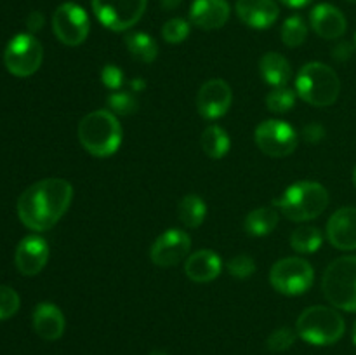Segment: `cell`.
<instances>
[{"mask_svg": "<svg viewBox=\"0 0 356 355\" xmlns=\"http://www.w3.org/2000/svg\"><path fill=\"white\" fill-rule=\"evenodd\" d=\"M282 42L287 47H299L308 37V26L301 16H291L282 24Z\"/></svg>", "mask_w": 356, "mask_h": 355, "instance_id": "27", "label": "cell"}, {"mask_svg": "<svg viewBox=\"0 0 356 355\" xmlns=\"http://www.w3.org/2000/svg\"><path fill=\"white\" fill-rule=\"evenodd\" d=\"M222 270V260L218 253L211 249L195 251L184 261V274L190 281L205 284L219 277Z\"/></svg>", "mask_w": 356, "mask_h": 355, "instance_id": "19", "label": "cell"}, {"mask_svg": "<svg viewBox=\"0 0 356 355\" xmlns=\"http://www.w3.org/2000/svg\"><path fill=\"white\" fill-rule=\"evenodd\" d=\"M327 239L336 249H356V207L346 205L330 216L327 223Z\"/></svg>", "mask_w": 356, "mask_h": 355, "instance_id": "15", "label": "cell"}, {"mask_svg": "<svg viewBox=\"0 0 356 355\" xmlns=\"http://www.w3.org/2000/svg\"><path fill=\"white\" fill-rule=\"evenodd\" d=\"M149 355H169V354H165V352H162V350H155V352H152Z\"/></svg>", "mask_w": 356, "mask_h": 355, "instance_id": "41", "label": "cell"}, {"mask_svg": "<svg viewBox=\"0 0 356 355\" xmlns=\"http://www.w3.org/2000/svg\"><path fill=\"white\" fill-rule=\"evenodd\" d=\"M233 103V90L222 79H211L198 89L197 110L207 120H216L228 113Z\"/></svg>", "mask_w": 356, "mask_h": 355, "instance_id": "13", "label": "cell"}, {"mask_svg": "<svg viewBox=\"0 0 356 355\" xmlns=\"http://www.w3.org/2000/svg\"><path fill=\"white\" fill-rule=\"evenodd\" d=\"M44 61V49L33 33H19L10 38L3 51V65L14 77H30Z\"/></svg>", "mask_w": 356, "mask_h": 355, "instance_id": "8", "label": "cell"}, {"mask_svg": "<svg viewBox=\"0 0 356 355\" xmlns=\"http://www.w3.org/2000/svg\"><path fill=\"white\" fill-rule=\"evenodd\" d=\"M66 320L59 306L54 303H38L33 310V329L42 340L56 341L63 336Z\"/></svg>", "mask_w": 356, "mask_h": 355, "instance_id": "20", "label": "cell"}, {"mask_svg": "<svg viewBox=\"0 0 356 355\" xmlns=\"http://www.w3.org/2000/svg\"><path fill=\"white\" fill-rule=\"evenodd\" d=\"M270 282L275 291L285 296L305 294L315 282V270L302 258H284L271 267Z\"/></svg>", "mask_w": 356, "mask_h": 355, "instance_id": "7", "label": "cell"}, {"mask_svg": "<svg viewBox=\"0 0 356 355\" xmlns=\"http://www.w3.org/2000/svg\"><path fill=\"white\" fill-rule=\"evenodd\" d=\"M261 77L273 87H285L292 77L291 63L278 52H266L259 61Z\"/></svg>", "mask_w": 356, "mask_h": 355, "instance_id": "21", "label": "cell"}, {"mask_svg": "<svg viewBox=\"0 0 356 355\" xmlns=\"http://www.w3.org/2000/svg\"><path fill=\"white\" fill-rule=\"evenodd\" d=\"M122 125L110 110L87 113L79 124V141L94 157H111L122 145Z\"/></svg>", "mask_w": 356, "mask_h": 355, "instance_id": "2", "label": "cell"}, {"mask_svg": "<svg viewBox=\"0 0 356 355\" xmlns=\"http://www.w3.org/2000/svg\"><path fill=\"white\" fill-rule=\"evenodd\" d=\"M351 56H353V45H351L350 42H339V44L332 49V58L339 63L346 61Z\"/></svg>", "mask_w": 356, "mask_h": 355, "instance_id": "36", "label": "cell"}, {"mask_svg": "<svg viewBox=\"0 0 356 355\" xmlns=\"http://www.w3.org/2000/svg\"><path fill=\"white\" fill-rule=\"evenodd\" d=\"M191 237L184 230L169 228L156 237L149 249V258L156 267L169 268L190 256Z\"/></svg>", "mask_w": 356, "mask_h": 355, "instance_id": "12", "label": "cell"}, {"mask_svg": "<svg viewBox=\"0 0 356 355\" xmlns=\"http://www.w3.org/2000/svg\"><path fill=\"white\" fill-rule=\"evenodd\" d=\"M106 103L111 113L124 115V117L136 113L139 106L138 97H136V94L132 90H117V93L108 96Z\"/></svg>", "mask_w": 356, "mask_h": 355, "instance_id": "29", "label": "cell"}, {"mask_svg": "<svg viewBox=\"0 0 356 355\" xmlns=\"http://www.w3.org/2000/svg\"><path fill=\"white\" fill-rule=\"evenodd\" d=\"M298 340V333L291 327H280V329H275L273 333L268 336V348L271 352H285L292 347Z\"/></svg>", "mask_w": 356, "mask_h": 355, "instance_id": "32", "label": "cell"}, {"mask_svg": "<svg viewBox=\"0 0 356 355\" xmlns=\"http://www.w3.org/2000/svg\"><path fill=\"white\" fill-rule=\"evenodd\" d=\"M125 47L134 59L141 63H153L159 56V44L145 31H132L125 37Z\"/></svg>", "mask_w": 356, "mask_h": 355, "instance_id": "24", "label": "cell"}, {"mask_svg": "<svg viewBox=\"0 0 356 355\" xmlns=\"http://www.w3.org/2000/svg\"><path fill=\"white\" fill-rule=\"evenodd\" d=\"M101 80L106 89L118 90L125 84V73L117 65H104L101 70Z\"/></svg>", "mask_w": 356, "mask_h": 355, "instance_id": "34", "label": "cell"}, {"mask_svg": "<svg viewBox=\"0 0 356 355\" xmlns=\"http://www.w3.org/2000/svg\"><path fill=\"white\" fill-rule=\"evenodd\" d=\"M202 148L211 159H222L232 148V139L221 125H209L202 132Z\"/></svg>", "mask_w": 356, "mask_h": 355, "instance_id": "25", "label": "cell"}, {"mask_svg": "<svg viewBox=\"0 0 356 355\" xmlns=\"http://www.w3.org/2000/svg\"><path fill=\"white\" fill-rule=\"evenodd\" d=\"M236 14L247 26L266 30L278 19V6L275 0H236Z\"/></svg>", "mask_w": 356, "mask_h": 355, "instance_id": "18", "label": "cell"}, {"mask_svg": "<svg viewBox=\"0 0 356 355\" xmlns=\"http://www.w3.org/2000/svg\"><path fill=\"white\" fill-rule=\"evenodd\" d=\"M26 26H28V30L31 31V33L42 30V26H44V14L38 13V10H33L31 14H28Z\"/></svg>", "mask_w": 356, "mask_h": 355, "instance_id": "37", "label": "cell"}, {"mask_svg": "<svg viewBox=\"0 0 356 355\" xmlns=\"http://www.w3.org/2000/svg\"><path fill=\"white\" fill-rule=\"evenodd\" d=\"M254 139L261 152L277 159L294 153L299 143L296 129L285 120H277V118L261 122L254 132Z\"/></svg>", "mask_w": 356, "mask_h": 355, "instance_id": "10", "label": "cell"}, {"mask_svg": "<svg viewBox=\"0 0 356 355\" xmlns=\"http://www.w3.org/2000/svg\"><path fill=\"white\" fill-rule=\"evenodd\" d=\"M341 80L332 66L312 61L302 66L296 79V94L313 106L325 108L337 101Z\"/></svg>", "mask_w": 356, "mask_h": 355, "instance_id": "4", "label": "cell"}, {"mask_svg": "<svg viewBox=\"0 0 356 355\" xmlns=\"http://www.w3.org/2000/svg\"><path fill=\"white\" fill-rule=\"evenodd\" d=\"M52 31L61 44L76 47L83 44L90 31V21L86 9L75 2H65L54 10Z\"/></svg>", "mask_w": 356, "mask_h": 355, "instance_id": "11", "label": "cell"}, {"mask_svg": "<svg viewBox=\"0 0 356 355\" xmlns=\"http://www.w3.org/2000/svg\"><path fill=\"white\" fill-rule=\"evenodd\" d=\"M73 187L63 178H45L28 187L17 198V216L31 232H47L68 211Z\"/></svg>", "mask_w": 356, "mask_h": 355, "instance_id": "1", "label": "cell"}, {"mask_svg": "<svg viewBox=\"0 0 356 355\" xmlns=\"http://www.w3.org/2000/svg\"><path fill=\"white\" fill-rule=\"evenodd\" d=\"M309 23L315 30L316 35H320L325 40H336L346 33L348 21L344 14L332 3H318L313 7L309 14Z\"/></svg>", "mask_w": 356, "mask_h": 355, "instance_id": "17", "label": "cell"}, {"mask_svg": "<svg viewBox=\"0 0 356 355\" xmlns=\"http://www.w3.org/2000/svg\"><path fill=\"white\" fill-rule=\"evenodd\" d=\"M323 233L312 225H302L296 228L291 235V247L299 254H313L322 247Z\"/></svg>", "mask_w": 356, "mask_h": 355, "instance_id": "26", "label": "cell"}, {"mask_svg": "<svg viewBox=\"0 0 356 355\" xmlns=\"http://www.w3.org/2000/svg\"><path fill=\"white\" fill-rule=\"evenodd\" d=\"M181 2H183V0H160V3H162V9H165V10H174L176 7L181 6Z\"/></svg>", "mask_w": 356, "mask_h": 355, "instance_id": "40", "label": "cell"}, {"mask_svg": "<svg viewBox=\"0 0 356 355\" xmlns=\"http://www.w3.org/2000/svg\"><path fill=\"white\" fill-rule=\"evenodd\" d=\"M346 331L343 315L330 306L315 305L306 308L296 322V333L306 343L316 347L334 345Z\"/></svg>", "mask_w": 356, "mask_h": 355, "instance_id": "5", "label": "cell"}, {"mask_svg": "<svg viewBox=\"0 0 356 355\" xmlns=\"http://www.w3.org/2000/svg\"><path fill=\"white\" fill-rule=\"evenodd\" d=\"M278 2L285 3V6L289 7H294V9H299V7H305L308 6V3H312L313 0H278Z\"/></svg>", "mask_w": 356, "mask_h": 355, "instance_id": "39", "label": "cell"}, {"mask_svg": "<svg viewBox=\"0 0 356 355\" xmlns=\"http://www.w3.org/2000/svg\"><path fill=\"white\" fill-rule=\"evenodd\" d=\"M49 261V246L40 235H28L17 244L14 263L24 277L40 274Z\"/></svg>", "mask_w": 356, "mask_h": 355, "instance_id": "14", "label": "cell"}, {"mask_svg": "<svg viewBox=\"0 0 356 355\" xmlns=\"http://www.w3.org/2000/svg\"><path fill=\"white\" fill-rule=\"evenodd\" d=\"M302 138L308 143H312V145L320 143L325 138V127L322 124H318V122H312V124H308L302 129Z\"/></svg>", "mask_w": 356, "mask_h": 355, "instance_id": "35", "label": "cell"}, {"mask_svg": "<svg viewBox=\"0 0 356 355\" xmlns=\"http://www.w3.org/2000/svg\"><path fill=\"white\" fill-rule=\"evenodd\" d=\"M348 2H351V3H356V0H348Z\"/></svg>", "mask_w": 356, "mask_h": 355, "instance_id": "44", "label": "cell"}, {"mask_svg": "<svg viewBox=\"0 0 356 355\" xmlns=\"http://www.w3.org/2000/svg\"><path fill=\"white\" fill-rule=\"evenodd\" d=\"M19 294L9 285H0V320H7L19 310Z\"/></svg>", "mask_w": 356, "mask_h": 355, "instance_id": "33", "label": "cell"}, {"mask_svg": "<svg viewBox=\"0 0 356 355\" xmlns=\"http://www.w3.org/2000/svg\"><path fill=\"white\" fill-rule=\"evenodd\" d=\"M148 0H92L99 23L111 31H125L143 17Z\"/></svg>", "mask_w": 356, "mask_h": 355, "instance_id": "9", "label": "cell"}, {"mask_svg": "<svg viewBox=\"0 0 356 355\" xmlns=\"http://www.w3.org/2000/svg\"><path fill=\"white\" fill-rule=\"evenodd\" d=\"M278 225V211L277 207L271 205H264V207H257L247 214L243 228L249 235L252 237H266L277 228Z\"/></svg>", "mask_w": 356, "mask_h": 355, "instance_id": "22", "label": "cell"}, {"mask_svg": "<svg viewBox=\"0 0 356 355\" xmlns=\"http://www.w3.org/2000/svg\"><path fill=\"white\" fill-rule=\"evenodd\" d=\"M226 268H228L232 277L245 281V278H250L256 274V261L250 256H247V254H238V256H233L228 261Z\"/></svg>", "mask_w": 356, "mask_h": 355, "instance_id": "31", "label": "cell"}, {"mask_svg": "<svg viewBox=\"0 0 356 355\" xmlns=\"http://www.w3.org/2000/svg\"><path fill=\"white\" fill-rule=\"evenodd\" d=\"M296 97H298V94L292 89L273 87L266 96V106L273 113H287L296 106Z\"/></svg>", "mask_w": 356, "mask_h": 355, "instance_id": "28", "label": "cell"}, {"mask_svg": "<svg viewBox=\"0 0 356 355\" xmlns=\"http://www.w3.org/2000/svg\"><path fill=\"white\" fill-rule=\"evenodd\" d=\"M353 183H355V187H356V167H355V171H353Z\"/></svg>", "mask_w": 356, "mask_h": 355, "instance_id": "43", "label": "cell"}, {"mask_svg": "<svg viewBox=\"0 0 356 355\" xmlns=\"http://www.w3.org/2000/svg\"><path fill=\"white\" fill-rule=\"evenodd\" d=\"M353 343L356 345V320H355V324H353Z\"/></svg>", "mask_w": 356, "mask_h": 355, "instance_id": "42", "label": "cell"}, {"mask_svg": "<svg viewBox=\"0 0 356 355\" xmlns=\"http://www.w3.org/2000/svg\"><path fill=\"white\" fill-rule=\"evenodd\" d=\"M145 87H146V82L143 79H132L131 82H129V90H132L134 94L145 90Z\"/></svg>", "mask_w": 356, "mask_h": 355, "instance_id": "38", "label": "cell"}, {"mask_svg": "<svg viewBox=\"0 0 356 355\" xmlns=\"http://www.w3.org/2000/svg\"><path fill=\"white\" fill-rule=\"evenodd\" d=\"M177 214L186 228H198L207 216V204L197 194L184 195L177 205Z\"/></svg>", "mask_w": 356, "mask_h": 355, "instance_id": "23", "label": "cell"}, {"mask_svg": "<svg viewBox=\"0 0 356 355\" xmlns=\"http://www.w3.org/2000/svg\"><path fill=\"white\" fill-rule=\"evenodd\" d=\"M188 35H190V23L183 17H172L162 28L163 40L169 44H181L186 40Z\"/></svg>", "mask_w": 356, "mask_h": 355, "instance_id": "30", "label": "cell"}, {"mask_svg": "<svg viewBox=\"0 0 356 355\" xmlns=\"http://www.w3.org/2000/svg\"><path fill=\"white\" fill-rule=\"evenodd\" d=\"M325 299L344 312H356V256H343L327 267L322 278Z\"/></svg>", "mask_w": 356, "mask_h": 355, "instance_id": "6", "label": "cell"}, {"mask_svg": "<svg viewBox=\"0 0 356 355\" xmlns=\"http://www.w3.org/2000/svg\"><path fill=\"white\" fill-rule=\"evenodd\" d=\"M232 14L228 0H195L190 7V19L200 30L225 26Z\"/></svg>", "mask_w": 356, "mask_h": 355, "instance_id": "16", "label": "cell"}, {"mask_svg": "<svg viewBox=\"0 0 356 355\" xmlns=\"http://www.w3.org/2000/svg\"><path fill=\"white\" fill-rule=\"evenodd\" d=\"M273 205L291 221H309L329 205V191L316 181H298L273 200Z\"/></svg>", "mask_w": 356, "mask_h": 355, "instance_id": "3", "label": "cell"}, {"mask_svg": "<svg viewBox=\"0 0 356 355\" xmlns=\"http://www.w3.org/2000/svg\"><path fill=\"white\" fill-rule=\"evenodd\" d=\"M355 45H356V37H355Z\"/></svg>", "mask_w": 356, "mask_h": 355, "instance_id": "45", "label": "cell"}]
</instances>
